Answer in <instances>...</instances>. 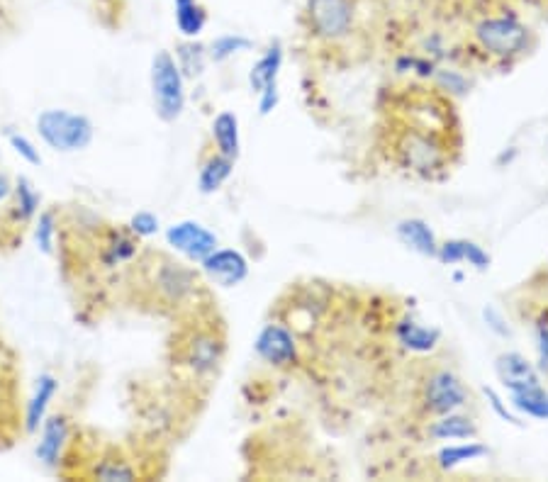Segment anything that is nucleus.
Instances as JSON below:
<instances>
[{
  "label": "nucleus",
  "mask_w": 548,
  "mask_h": 482,
  "mask_svg": "<svg viewBox=\"0 0 548 482\" xmlns=\"http://www.w3.org/2000/svg\"><path fill=\"white\" fill-rule=\"evenodd\" d=\"M37 132L49 149L74 154L91 147L95 127L81 112L64 108H47L37 115Z\"/></svg>",
  "instance_id": "obj_1"
},
{
  "label": "nucleus",
  "mask_w": 548,
  "mask_h": 482,
  "mask_svg": "<svg viewBox=\"0 0 548 482\" xmlns=\"http://www.w3.org/2000/svg\"><path fill=\"white\" fill-rule=\"evenodd\" d=\"M152 95L159 120L176 122L186 110V78L171 52H156L152 59Z\"/></svg>",
  "instance_id": "obj_2"
},
{
  "label": "nucleus",
  "mask_w": 548,
  "mask_h": 482,
  "mask_svg": "<svg viewBox=\"0 0 548 482\" xmlns=\"http://www.w3.org/2000/svg\"><path fill=\"white\" fill-rule=\"evenodd\" d=\"M475 42L483 52L500 59H514L522 56L531 44V30L517 15H497V18H483L473 30Z\"/></svg>",
  "instance_id": "obj_3"
},
{
  "label": "nucleus",
  "mask_w": 548,
  "mask_h": 482,
  "mask_svg": "<svg viewBox=\"0 0 548 482\" xmlns=\"http://www.w3.org/2000/svg\"><path fill=\"white\" fill-rule=\"evenodd\" d=\"M354 13V0H307V30L324 42H337L354 27Z\"/></svg>",
  "instance_id": "obj_4"
},
{
  "label": "nucleus",
  "mask_w": 548,
  "mask_h": 482,
  "mask_svg": "<svg viewBox=\"0 0 548 482\" xmlns=\"http://www.w3.org/2000/svg\"><path fill=\"white\" fill-rule=\"evenodd\" d=\"M397 156H400L402 164L417 173L439 171L446 164L444 144L427 127H415V130L402 134V139L397 142Z\"/></svg>",
  "instance_id": "obj_5"
},
{
  "label": "nucleus",
  "mask_w": 548,
  "mask_h": 482,
  "mask_svg": "<svg viewBox=\"0 0 548 482\" xmlns=\"http://www.w3.org/2000/svg\"><path fill=\"white\" fill-rule=\"evenodd\" d=\"M422 402L429 414L461 412L468 405V390L463 380L451 371H434L427 375L422 388Z\"/></svg>",
  "instance_id": "obj_6"
},
{
  "label": "nucleus",
  "mask_w": 548,
  "mask_h": 482,
  "mask_svg": "<svg viewBox=\"0 0 548 482\" xmlns=\"http://www.w3.org/2000/svg\"><path fill=\"white\" fill-rule=\"evenodd\" d=\"M166 241L173 251L183 254L190 261L203 263L217 249V237L208 227L195 220H183L166 229Z\"/></svg>",
  "instance_id": "obj_7"
},
{
  "label": "nucleus",
  "mask_w": 548,
  "mask_h": 482,
  "mask_svg": "<svg viewBox=\"0 0 548 482\" xmlns=\"http://www.w3.org/2000/svg\"><path fill=\"white\" fill-rule=\"evenodd\" d=\"M254 351L268 366L288 368L298 363V341H295V334L288 327H283V324H266L256 334Z\"/></svg>",
  "instance_id": "obj_8"
},
{
  "label": "nucleus",
  "mask_w": 548,
  "mask_h": 482,
  "mask_svg": "<svg viewBox=\"0 0 548 482\" xmlns=\"http://www.w3.org/2000/svg\"><path fill=\"white\" fill-rule=\"evenodd\" d=\"M200 266L208 273V278L222 288H234L249 276V261L237 249H215Z\"/></svg>",
  "instance_id": "obj_9"
},
{
  "label": "nucleus",
  "mask_w": 548,
  "mask_h": 482,
  "mask_svg": "<svg viewBox=\"0 0 548 482\" xmlns=\"http://www.w3.org/2000/svg\"><path fill=\"white\" fill-rule=\"evenodd\" d=\"M495 373L497 378H500L502 388L507 392L531 388V385H541L539 371L531 366L527 356H522V353L517 351L500 353V356L495 358Z\"/></svg>",
  "instance_id": "obj_10"
},
{
  "label": "nucleus",
  "mask_w": 548,
  "mask_h": 482,
  "mask_svg": "<svg viewBox=\"0 0 548 482\" xmlns=\"http://www.w3.org/2000/svg\"><path fill=\"white\" fill-rule=\"evenodd\" d=\"M436 259L444 266H456V263H468L475 271H488L490 268V254L480 244H475L471 239H446L439 241V251H436Z\"/></svg>",
  "instance_id": "obj_11"
},
{
  "label": "nucleus",
  "mask_w": 548,
  "mask_h": 482,
  "mask_svg": "<svg viewBox=\"0 0 548 482\" xmlns=\"http://www.w3.org/2000/svg\"><path fill=\"white\" fill-rule=\"evenodd\" d=\"M69 439V422L64 414H52L42 422V436L37 444V458L44 465H57Z\"/></svg>",
  "instance_id": "obj_12"
},
{
  "label": "nucleus",
  "mask_w": 548,
  "mask_h": 482,
  "mask_svg": "<svg viewBox=\"0 0 548 482\" xmlns=\"http://www.w3.org/2000/svg\"><path fill=\"white\" fill-rule=\"evenodd\" d=\"M395 234H397V239L407 246V249L417 251L419 256L436 259V251H439V239H436L434 229L429 227V222L419 220V217H410V220L397 222Z\"/></svg>",
  "instance_id": "obj_13"
},
{
  "label": "nucleus",
  "mask_w": 548,
  "mask_h": 482,
  "mask_svg": "<svg viewBox=\"0 0 548 482\" xmlns=\"http://www.w3.org/2000/svg\"><path fill=\"white\" fill-rule=\"evenodd\" d=\"M59 392V380L54 375L44 373L37 378L35 392H32L30 402H27L25 412V431L27 434H35V431L42 427V422L47 419V409L52 405V400Z\"/></svg>",
  "instance_id": "obj_14"
},
{
  "label": "nucleus",
  "mask_w": 548,
  "mask_h": 482,
  "mask_svg": "<svg viewBox=\"0 0 548 482\" xmlns=\"http://www.w3.org/2000/svg\"><path fill=\"white\" fill-rule=\"evenodd\" d=\"M395 336L402 344V349L412 353H429L439 346L441 332L434 327H424V324L415 322V319L405 317L395 324Z\"/></svg>",
  "instance_id": "obj_15"
},
{
  "label": "nucleus",
  "mask_w": 548,
  "mask_h": 482,
  "mask_svg": "<svg viewBox=\"0 0 548 482\" xmlns=\"http://www.w3.org/2000/svg\"><path fill=\"white\" fill-rule=\"evenodd\" d=\"M222 344L212 334H195L186 349V361L195 373H212L220 363Z\"/></svg>",
  "instance_id": "obj_16"
},
{
  "label": "nucleus",
  "mask_w": 548,
  "mask_h": 482,
  "mask_svg": "<svg viewBox=\"0 0 548 482\" xmlns=\"http://www.w3.org/2000/svg\"><path fill=\"white\" fill-rule=\"evenodd\" d=\"M212 139L215 147L227 159H239L242 154V137H239V117L234 112L222 110L220 115L212 120Z\"/></svg>",
  "instance_id": "obj_17"
},
{
  "label": "nucleus",
  "mask_w": 548,
  "mask_h": 482,
  "mask_svg": "<svg viewBox=\"0 0 548 482\" xmlns=\"http://www.w3.org/2000/svg\"><path fill=\"white\" fill-rule=\"evenodd\" d=\"M429 436L436 441H466L478 436V424L466 414H441L436 422L429 424Z\"/></svg>",
  "instance_id": "obj_18"
},
{
  "label": "nucleus",
  "mask_w": 548,
  "mask_h": 482,
  "mask_svg": "<svg viewBox=\"0 0 548 482\" xmlns=\"http://www.w3.org/2000/svg\"><path fill=\"white\" fill-rule=\"evenodd\" d=\"M281 66H283V47L276 42V44H271V47L266 49V54L261 56V59L256 61L254 66H251V71H249L251 91L259 95L266 86H271V83H278Z\"/></svg>",
  "instance_id": "obj_19"
},
{
  "label": "nucleus",
  "mask_w": 548,
  "mask_h": 482,
  "mask_svg": "<svg viewBox=\"0 0 548 482\" xmlns=\"http://www.w3.org/2000/svg\"><path fill=\"white\" fill-rule=\"evenodd\" d=\"M510 405L517 414L548 422V392L544 385H531V388L510 392Z\"/></svg>",
  "instance_id": "obj_20"
},
{
  "label": "nucleus",
  "mask_w": 548,
  "mask_h": 482,
  "mask_svg": "<svg viewBox=\"0 0 548 482\" xmlns=\"http://www.w3.org/2000/svg\"><path fill=\"white\" fill-rule=\"evenodd\" d=\"M176 10V27L183 37L195 39L208 25V10L200 0H173Z\"/></svg>",
  "instance_id": "obj_21"
},
{
  "label": "nucleus",
  "mask_w": 548,
  "mask_h": 482,
  "mask_svg": "<svg viewBox=\"0 0 548 482\" xmlns=\"http://www.w3.org/2000/svg\"><path fill=\"white\" fill-rule=\"evenodd\" d=\"M232 171H234V159H227V156H222L220 151H217V154H212L198 173L200 193L203 195L217 193V190H220L229 181Z\"/></svg>",
  "instance_id": "obj_22"
},
{
  "label": "nucleus",
  "mask_w": 548,
  "mask_h": 482,
  "mask_svg": "<svg viewBox=\"0 0 548 482\" xmlns=\"http://www.w3.org/2000/svg\"><path fill=\"white\" fill-rule=\"evenodd\" d=\"M490 453L488 446L478 444V441H463V444H451L444 446L439 453H436V465L441 470H454L458 465H466L473 461H480Z\"/></svg>",
  "instance_id": "obj_23"
},
{
  "label": "nucleus",
  "mask_w": 548,
  "mask_h": 482,
  "mask_svg": "<svg viewBox=\"0 0 548 482\" xmlns=\"http://www.w3.org/2000/svg\"><path fill=\"white\" fill-rule=\"evenodd\" d=\"M193 285H195L193 271H188V268L181 266V263H166V266L161 268L159 288L164 290V293H169L171 300H181L183 295L193 290Z\"/></svg>",
  "instance_id": "obj_24"
},
{
  "label": "nucleus",
  "mask_w": 548,
  "mask_h": 482,
  "mask_svg": "<svg viewBox=\"0 0 548 482\" xmlns=\"http://www.w3.org/2000/svg\"><path fill=\"white\" fill-rule=\"evenodd\" d=\"M39 210V195L35 186H32L30 178L20 176L18 181H15V215H18V220L27 222L30 217H35Z\"/></svg>",
  "instance_id": "obj_25"
},
{
  "label": "nucleus",
  "mask_w": 548,
  "mask_h": 482,
  "mask_svg": "<svg viewBox=\"0 0 548 482\" xmlns=\"http://www.w3.org/2000/svg\"><path fill=\"white\" fill-rule=\"evenodd\" d=\"M205 47L203 44H198L193 39V42H183L181 47H178V59H181V71L183 76H200L205 71Z\"/></svg>",
  "instance_id": "obj_26"
},
{
  "label": "nucleus",
  "mask_w": 548,
  "mask_h": 482,
  "mask_svg": "<svg viewBox=\"0 0 548 482\" xmlns=\"http://www.w3.org/2000/svg\"><path fill=\"white\" fill-rule=\"evenodd\" d=\"M246 49H251V39L244 35H222L217 37L215 42H212L210 47V59L212 61H227L229 56L246 52Z\"/></svg>",
  "instance_id": "obj_27"
},
{
  "label": "nucleus",
  "mask_w": 548,
  "mask_h": 482,
  "mask_svg": "<svg viewBox=\"0 0 548 482\" xmlns=\"http://www.w3.org/2000/svg\"><path fill=\"white\" fill-rule=\"evenodd\" d=\"M54 237H57V217H54V212H42L35 227L37 249L44 251V254H52Z\"/></svg>",
  "instance_id": "obj_28"
},
{
  "label": "nucleus",
  "mask_w": 548,
  "mask_h": 482,
  "mask_svg": "<svg viewBox=\"0 0 548 482\" xmlns=\"http://www.w3.org/2000/svg\"><path fill=\"white\" fill-rule=\"evenodd\" d=\"M137 241L127 234H113V241L108 244V263H122L137 254Z\"/></svg>",
  "instance_id": "obj_29"
},
{
  "label": "nucleus",
  "mask_w": 548,
  "mask_h": 482,
  "mask_svg": "<svg viewBox=\"0 0 548 482\" xmlns=\"http://www.w3.org/2000/svg\"><path fill=\"white\" fill-rule=\"evenodd\" d=\"M159 229H161V222L154 212L142 210V212H137V215H132L130 232L134 234V237H142V239L154 237V234H159Z\"/></svg>",
  "instance_id": "obj_30"
},
{
  "label": "nucleus",
  "mask_w": 548,
  "mask_h": 482,
  "mask_svg": "<svg viewBox=\"0 0 548 482\" xmlns=\"http://www.w3.org/2000/svg\"><path fill=\"white\" fill-rule=\"evenodd\" d=\"M8 142H10V147H13L15 154H18L20 159H25L27 164L42 166V154H39V149L30 142V139L22 137V134H10Z\"/></svg>",
  "instance_id": "obj_31"
},
{
  "label": "nucleus",
  "mask_w": 548,
  "mask_h": 482,
  "mask_svg": "<svg viewBox=\"0 0 548 482\" xmlns=\"http://www.w3.org/2000/svg\"><path fill=\"white\" fill-rule=\"evenodd\" d=\"M95 478L100 480H132L134 470L125 463H115V461H105V465L95 468Z\"/></svg>",
  "instance_id": "obj_32"
},
{
  "label": "nucleus",
  "mask_w": 548,
  "mask_h": 482,
  "mask_svg": "<svg viewBox=\"0 0 548 482\" xmlns=\"http://www.w3.org/2000/svg\"><path fill=\"white\" fill-rule=\"evenodd\" d=\"M278 103H281V93H278V83H271V86H266L264 91L259 93V112L264 117L271 115V112L278 108Z\"/></svg>",
  "instance_id": "obj_33"
},
{
  "label": "nucleus",
  "mask_w": 548,
  "mask_h": 482,
  "mask_svg": "<svg viewBox=\"0 0 548 482\" xmlns=\"http://www.w3.org/2000/svg\"><path fill=\"white\" fill-rule=\"evenodd\" d=\"M536 351H539L541 371L548 373V319L539 322V327H536Z\"/></svg>",
  "instance_id": "obj_34"
},
{
  "label": "nucleus",
  "mask_w": 548,
  "mask_h": 482,
  "mask_svg": "<svg viewBox=\"0 0 548 482\" xmlns=\"http://www.w3.org/2000/svg\"><path fill=\"white\" fill-rule=\"evenodd\" d=\"M483 319H485V324H488V327L497 336H507V334H510V329H507V322H505V317H502V312L495 310V307H492V305H488L483 310Z\"/></svg>",
  "instance_id": "obj_35"
},
{
  "label": "nucleus",
  "mask_w": 548,
  "mask_h": 482,
  "mask_svg": "<svg viewBox=\"0 0 548 482\" xmlns=\"http://www.w3.org/2000/svg\"><path fill=\"white\" fill-rule=\"evenodd\" d=\"M485 395L490 397V405H492V409H495V412L500 414V417L505 419V422H510V424H522V422H519V417H517V414H512L510 409H507V402H502V397L497 395L495 390H492V388H485Z\"/></svg>",
  "instance_id": "obj_36"
},
{
  "label": "nucleus",
  "mask_w": 548,
  "mask_h": 482,
  "mask_svg": "<svg viewBox=\"0 0 548 482\" xmlns=\"http://www.w3.org/2000/svg\"><path fill=\"white\" fill-rule=\"evenodd\" d=\"M10 195V186H8V178L0 176V200H5Z\"/></svg>",
  "instance_id": "obj_37"
}]
</instances>
